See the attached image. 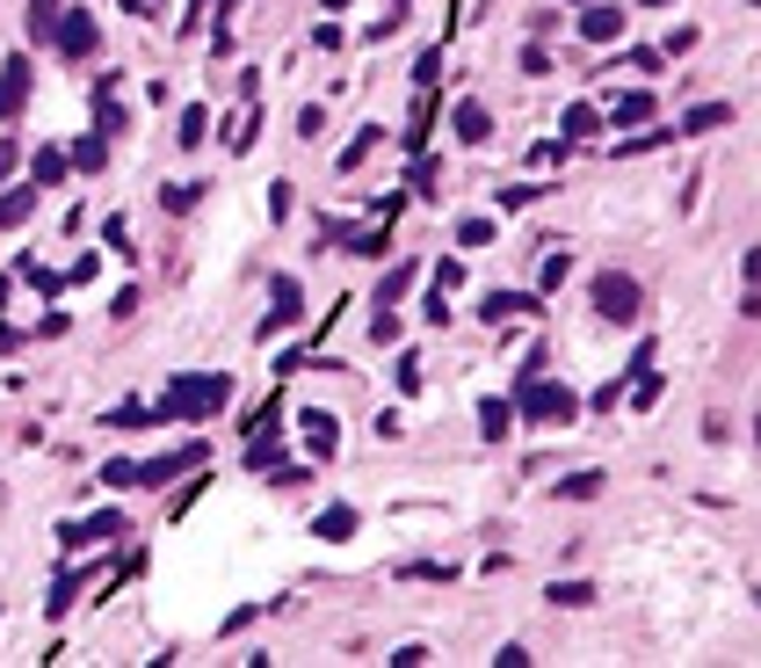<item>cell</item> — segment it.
I'll list each match as a JSON object with an SVG mask.
<instances>
[{
    "mask_svg": "<svg viewBox=\"0 0 761 668\" xmlns=\"http://www.w3.org/2000/svg\"><path fill=\"white\" fill-rule=\"evenodd\" d=\"M226 400H232V378H226V370H210V378H174L153 422H210Z\"/></svg>",
    "mask_w": 761,
    "mask_h": 668,
    "instance_id": "1",
    "label": "cell"
},
{
    "mask_svg": "<svg viewBox=\"0 0 761 668\" xmlns=\"http://www.w3.org/2000/svg\"><path fill=\"white\" fill-rule=\"evenodd\" d=\"M588 299H595V313H602V320L631 327V320H639V305H645V291H639V277H623V269H602Z\"/></svg>",
    "mask_w": 761,
    "mask_h": 668,
    "instance_id": "2",
    "label": "cell"
},
{
    "mask_svg": "<svg viewBox=\"0 0 761 668\" xmlns=\"http://www.w3.org/2000/svg\"><path fill=\"white\" fill-rule=\"evenodd\" d=\"M515 414H522V422H573L580 400H573L566 386H536V378H530V386L515 392Z\"/></svg>",
    "mask_w": 761,
    "mask_h": 668,
    "instance_id": "3",
    "label": "cell"
},
{
    "mask_svg": "<svg viewBox=\"0 0 761 668\" xmlns=\"http://www.w3.org/2000/svg\"><path fill=\"white\" fill-rule=\"evenodd\" d=\"M95 36H102V30H95V15L66 8V15H58V30H52V44H58L66 58H87V52H95Z\"/></svg>",
    "mask_w": 761,
    "mask_h": 668,
    "instance_id": "4",
    "label": "cell"
},
{
    "mask_svg": "<svg viewBox=\"0 0 761 668\" xmlns=\"http://www.w3.org/2000/svg\"><path fill=\"white\" fill-rule=\"evenodd\" d=\"M102 538H123V516L109 509V516H87V524H66L58 530V546L66 552H87V546H102Z\"/></svg>",
    "mask_w": 761,
    "mask_h": 668,
    "instance_id": "5",
    "label": "cell"
},
{
    "mask_svg": "<svg viewBox=\"0 0 761 668\" xmlns=\"http://www.w3.org/2000/svg\"><path fill=\"white\" fill-rule=\"evenodd\" d=\"M22 103H30V58H8L0 66V123L22 117Z\"/></svg>",
    "mask_w": 761,
    "mask_h": 668,
    "instance_id": "6",
    "label": "cell"
},
{
    "mask_svg": "<svg viewBox=\"0 0 761 668\" xmlns=\"http://www.w3.org/2000/svg\"><path fill=\"white\" fill-rule=\"evenodd\" d=\"M297 313H305V291H297V277H276V313L261 320V342H269V334H283V327H297Z\"/></svg>",
    "mask_w": 761,
    "mask_h": 668,
    "instance_id": "7",
    "label": "cell"
},
{
    "mask_svg": "<svg viewBox=\"0 0 761 668\" xmlns=\"http://www.w3.org/2000/svg\"><path fill=\"white\" fill-rule=\"evenodd\" d=\"M189 465H204V443H189V451L174 457H153V465H139V487H167L174 473H189Z\"/></svg>",
    "mask_w": 761,
    "mask_h": 668,
    "instance_id": "8",
    "label": "cell"
},
{
    "mask_svg": "<svg viewBox=\"0 0 761 668\" xmlns=\"http://www.w3.org/2000/svg\"><path fill=\"white\" fill-rule=\"evenodd\" d=\"M515 313H544V305H536L530 291H486V299H479V320H493V327L515 320Z\"/></svg>",
    "mask_w": 761,
    "mask_h": 668,
    "instance_id": "9",
    "label": "cell"
},
{
    "mask_svg": "<svg viewBox=\"0 0 761 668\" xmlns=\"http://www.w3.org/2000/svg\"><path fill=\"white\" fill-rule=\"evenodd\" d=\"M450 131H457L465 146H486V139H493V117H486V103H457V109H450Z\"/></svg>",
    "mask_w": 761,
    "mask_h": 668,
    "instance_id": "10",
    "label": "cell"
},
{
    "mask_svg": "<svg viewBox=\"0 0 761 668\" xmlns=\"http://www.w3.org/2000/svg\"><path fill=\"white\" fill-rule=\"evenodd\" d=\"M297 422H305V443H312V457H327L334 443H341V429H334V414H319V407H305Z\"/></svg>",
    "mask_w": 761,
    "mask_h": 668,
    "instance_id": "11",
    "label": "cell"
},
{
    "mask_svg": "<svg viewBox=\"0 0 761 668\" xmlns=\"http://www.w3.org/2000/svg\"><path fill=\"white\" fill-rule=\"evenodd\" d=\"M558 131H566V146H580V139H595L602 131V109H588V103H573L566 117H558Z\"/></svg>",
    "mask_w": 761,
    "mask_h": 668,
    "instance_id": "12",
    "label": "cell"
},
{
    "mask_svg": "<svg viewBox=\"0 0 761 668\" xmlns=\"http://www.w3.org/2000/svg\"><path fill=\"white\" fill-rule=\"evenodd\" d=\"M580 36H588V44H609V36H623V15L617 8H588V15H580Z\"/></svg>",
    "mask_w": 761,
    "mask_h": 668,
    "instance_id": "13",
    "label": "cell"
},
{
    "mask_svg": "<svg viewBox=\"0 0 761 668\" xmlns=\"http://www.w3.org/2000/svg\"><path fill=\"white\" fill-rule=\"evenodd\" d=\"M66 168H73V153H58V146H44V153L30 160V175H36V190H52V182H66Z\"/></svg>",
    "mask_w": 761,
    "mask_h": 668,
    "instance_id": "14",
    "label": "cell"
},
{
    "mask_svg": "<svg viewBox=\"0 0 761 668\" xmlns=\"http://www.w3.org/2000/svg\"><path fill=\"white\" fill-rule=\"evenodd\" d=\"M95 131H102V139H117V131H123V103H117L109 80H102V95H95Z\"/></svg>",
    "mask_w": 761,
    "mask_h": 668,
    "instance_id": "15",
    "label": "cell"
},
{
    "mask_svg": "<svg viewBox=\"0 0 761 668\" xmlns=\"http://www.w3.org/2000/svg\"><path fill=\"white\" fill-rule=\"evenodd\" d=\"M508 422H515V407H508V400H486V407H479V437H486V443H501Z\"/></svg>",
    "mask_w": 761,
    "mask_h": 668,
    "instance_id": "16",
    "label": "cell"
},
{
    "mask_svg": "<svg viewBox=\"0 0 761 668\" xmlns=\"http://www.w3.org/2000/svg\"><path fill=\"white\" fill-rule=\"evenodd\" d=\"M312 530H319L327 546H341V538H356V509H327V516H319Z\"/></svg>",
    "mask_w": 761,
    "mask_h": 668,
    "instance_id": "17",
    "label": "cell"
},
{
    "mask_svg": "<svg viewBox=\"0 0 761 668\" xmlns=\"http://www.w3.org/2000/svg\"><path fill=\"white\" fill-rule=\"evenodd\" d=\"M740 269H747V305H740V313H747V320H761V247H747V262H740Z\"/></svg>",
    "mask_w": 761,
    "mask_h": 668,
    "instance_id": "18",
    "label": "cell"
},
{
    "mask_svg": "<svg viewBox=\"0 0 761 668\" xmlns=\"http://www.w3.org/2000/svg\"><path fill=\"white\" fill-rule=\"evenodd\" d=\"M718 123H732V109H726V103H704V109H689V117H682V131H718Z\"/></svg>",
    "mask_w": 761,
    "mask_h": 668,
    "instance_id": "19",
    "label": "cell"
},
{
    "mask_svg": "<svg viewBox=\"0 0 761 668\" xmlns=\"http://www.w3.org/2000/svg\"><path fill=\"white\" fill-rule=\"evenodd\" d=\"M544 596H552L558 611H580V603H588L595 589H588V581H552V589H544Z\"/></svg>",
    "mask_w": 761,
    "mask_h": 668,
    "instance_id": "20",
    "label": "cell"
},
{
    "mask_svg": "<svg viewBox=\"0 0 761 668\" xmlns=\"http://www.w3.org/2000/svg\"><path fill=\"white\" fill-rule=\"evenodd\" d=\"M196 196H204V182H167L160 204H167V212H196Z\"/></svg>",
    "mask_w": 761,
    "mask_h": 668,
    "instance_id": "21",
    "label": "cell"
},
{
    "mask_svg": "<svg viewBox=\"0 0 761 668\" xmlns=\"http://www.w3.org/2000/svg\"><path fill=\"white\" fill-rule=\"evenodd\" d=\"M406 283H414V262H406V269H384V283H378V305H399V299H406Z\"/></svg>",
    "mask_w": 761,
    "mask_h": 668,
    "instance_id": "22",
    "label": "cell"
},
{
    "mask_svg": "<svg viewBox=\"0 0 761 668\" xmlns=\"http://www.w3.org/2000/svg\"><path fill=\"white\" fill-rule=\"evenodd\" d=\"M36 212V196L30 190H15V196H0V226H22V218Z\"/></svg>",
    "mask_w": 761,
    "mask_h": 668,
    "instance_id": "23",
    "label": "cell"
},
{
    "mask_svg": "<svg viewBox=\"0 0 761 668\" xmlns=\"http://www.w3.org/2000/svg\"><path fill=\"white\" fill-rule=\"evenodd\" d=\"M174 139H182V146H204V139H210V117H204V109H182V131H174Z\"/></svg>",
    "mask_w": 761,
    "mask_h": 668,
    "instance_id": "24",
    "label": "cell"
},
{
    "mask_svg": "<svg viewBox=\"0 0 761 668\" xmlns=\"http://www.w3.org/2000/svg\"><path fill=\"white\" fill-rule=\"evenodd\" d=\"M102 160H109V139H102V131H95V139H80V146H73V168H102Z\"/></svg>",
    "mask_w": 761,
    "mask_h": 668,
    "instance_id": "25",
    "label": "cell"
},
{
    "mask_svg": "<svg viewBox=\"0 0 761 668\" xmlns=\"http://www.w3.org/2000/svg\"><path fill=\"white\" fill-rule=\"evenodd\" d=\"M558 494H566V502H595V494H602V473H573Z\"/></svg>",
    "mask_w": 761,
    "mask_h": 668,
    "instance_id": "26",
    "label": "cell"
},
{
    "mask_svg": "<svg viewBox=\"0 0 761 668\" xmlns=\"http://www.w3.org/2000/svg\"><path fill=\"white\" fill-rule=\"evenodd\" d=\"M645 117H653V95H623V103H617V123H645Z\"/></svg>",
    "mask_w": 761,
    "mask_h": 668,
    "instance_id": "27",
    "label": "cell"
},
{
    "mask_svg": "<svg viewBox=\"0 0 761 668\" xmlns=\"http://www.w3.org/2000/svg\"><path fill=\"white\" fill-rule=\"evenodd\" d=\"M102 487H139V465H123V457H109V465H102Z\"/></svg>",
    "mask_w": 761,
    "mask_h": 668,
    "instance_id": "28",
    "label": "cell"
},
{
    "mask_svg": "<svg viewBox=\"0 0 761 668\" xmlns=\"http://www.w3.org/2000/svg\"><path fill=\"white\" fill-rule=\"evenodd\" d=\"M623 73H660V52H653V44H639V52L623 58Z\"/></svg>",
    "mask_w": 761,
    "mask_h": 668,
    "instance_id": "29",
    "label": "cell"
},
{
    "mask_svg": "<svg viewBox=\"0 0 761 668\" xmlns=\"http://www.w3.org/2000/svg\"><path fill=\"white\" fill-rule=\"evenodd\" d=\"M457 240H465V247H486V240H493V218H471V226L457 233Z\"/></svg>",
    "mask_w": 761,
    "mask_h": 668,
    "instance_id": "30",
    "label": "cell"
},
{
    "mask_svg": "<svg viewBox=\"0 0 761 668\" xmlns=\"http://www.w3.org/2000/svg\"><path fill=\"white\" fill-rule=\"evenodd\" d=\"M536 196H544V190H530V182H515V190H501V204H508V212H522V204H536Z\"/></svg>",
    "mask_w": 761,
    "mask_h": 668,
    "instance_id": "31",
    "label": "cell"
},
{
    "mask_svg": "<svg viewBox=\"0 0 761 668\" xmlns=\"http://www.w3.org/2000/svg\"><path fill=\"white\" fill-rule=\"evenodd\" d=\"M8 168H15V139H8V131H0V175H8Z\"/></svg>",
    "mask_w": 761,
    "mask_h": 668,
    "instance_id": "32",
    "label": "cell"
},
{
    "mask_svg": "<svg viewBox=\"0 0 761 668\" xmlns=\"http://www.w3.org/2000/svg\"><path fill=\"white\" fill-rule=\"evenodd\" d=\"M754 443H761V414H754Z\"/></svg>",
    "mask_w": 761,
    "mask_h": 668,
    "instance_id": "33",
    "label": "cell"
},
{
    "mask_svg": "<svg viewBox=\"0 0 761 668\" xmlns=\"http://www.w3.org/2000/svg\"><path fill=\"white\" fill-rule=\"evenodd\" d=\"M645 8H667V0H645Z\"/></svg>",
    "mask_w": 761,
    "mask_h": 668,
    "instance_id": "34",
    "label": "cell"
},
{
    "mask_svg": "<svg viewBox=\"0 0 761 668\" xmlns=\"http://www.w3.org/2000/svg\"><path fill=\"white\" fill-rule=\"evenodd\" d=\"M327 8H348V0H327Z\"/></svg>",
    "mask_w": 761,
    "mask_h": 668,
    "instance_id": "35",
    "label": "cell"
},
{
    "mask_svg": "<svg viewBox=\"0 0 761 668\" xmlns=\"http://www.w3.org/2000/svg\"><path fill=\"white\" fill-rule=\"evenodd\" d=\"M754 8H761V0H754Z\"/></svg>",
    "mask_w": 761,
    "mask_h": 668,
    "instance_id": "36",
    "label": "cell"
}]
</instances>
